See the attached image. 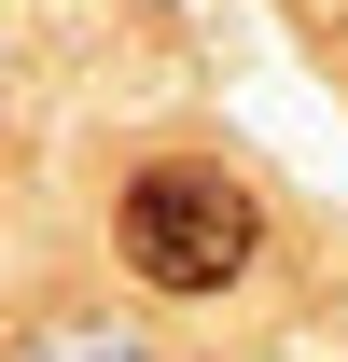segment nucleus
I'll return each mask as SVG.
<instances>
[{
	"label": "nucleus",
	"instance_id": "nucleus-2",
	"mask_svg": "<svg viewBox=\"0 0 348 362\" xmlns=\"http://www.w3.org/2000/svg\"><path fill=\"white\" fill-rule=\"evenodd\" d=\"M42 362H153V349H126V334H42Z\"/></svg>",
	"mask_w": 348,
	"mask_h": 362
},
{
	"label": "nucleus",
	"instance_id": "nucleus-1",
	"mask_svg": "<svg viewBox=\"0 0 348 362\" xmlns=\"http://www.w3.org/2000/svg\"><path fill=\"white\" fill-rule=\"evenodd\" d=\"M251 195L209 168V153H168V168L126 181V265L153 279V293H223V279L251 265Z\"/></svg>",
	"mask_w": 348,
	"mask_h": 362
}]
</instances>
